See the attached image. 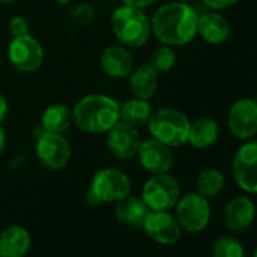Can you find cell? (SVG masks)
Listing matches in <instances>:
<instances>
[{
	"label": "cell",
	"instance_id": "6da1fadb",
	"mask_svg": "<svg viewBox=\"0 0 257 257\" xmlns=\"http://www.w3.org/2000/svg\"><path fill=\"white\" fill-rule=\"evenodd\" d=\"M152 34L165 46H186L197 37L198 14L183 2H171L159 7L153 14Z\"/></svg>",
	"mask_w": 257,
	"mask_h": 257
},
{
	"label": "cell",
	"instance_id": "7a4b0ae2",
	"mask_svg": "<svg viewBox=\"0 0 257 257\" xmlns=\"http://www.w3.org/2000/svg\"><path fill=\"white\" fill-rule=\"evenodd\" d=\"M119 106L106 94H88L71 109L73 124L86 134H106L119 121Z\"/></svg>",
	"mask_w": 257,
	"mask_h": 257
},
{
	"label": "cell",
	"instance_id": "3957f363",
	"mask_svg": "<svg viewBox=\"0 0 257 257\" xmlns=\"http://www.w3.org/2000/svg\"><path fill=\"white\" fill-rule=\"evenodd\" d=\"M112 31L119 44L127 49H138L149 41L152 25L144 10L124 5L112 14Z\"/></svg>",
	"mask_w": 257,
	"mask_h": 257
},
{
	"label": "cell",
	"instance_id": "277c9868",
	"mask_svg": "<svg viewBox=\"0 0 257 257\" xmlns=\"http://www.w3.org/2000/svg\"><path fill=\"white\" fill-rule=\"evenodd\" d=\"M149 131L153 138L167 144L168 147H180L188 143L189 118L173 107H161L153 110L149 121Z\"/></svg>",
	"mask_w": 257,
	"mask_h": 257
},
{
	"label": "cell",
	"instance_id": "5b68a950",
	"mask_svg": "<svg viewBox=\"0 0 257 257\" xmlns=\"http://www.w3.org/2000/svg\"><path fill=\"white\" fill-rule=\"evenodd\" d=\"M35 153L40 164L52 171L65 168L71 159V144L62 134L46 132L41 127L35 135Z\"/></svg>",
	"mask_w": 257,
	"mask_h": 257
},
{
	"label": "cell",
	"instance_id": "8992f818",
	"mask_svg": "<svg viewBox=\"0 0 257 257\" xmlns=\"http://www.w3.org/2000/svg\"><path fill=\"white\" fill-rule=\"evenodd\" d=\"M182 197L180 183L170 173L153 174L143 186L141 198L150 210H171Z\"/></svg>",
	"mask_w": 257,
	"mask_h": 257
},
{
	"label": "cell",
	"instance_id": "52a82bcc",
	"mask_svg": "<svg viewBox=\"0 0 257 257\" xmlns=\"http://www.w3.org/2000/svg\"><path fill=\"white\" fill-rule=\"evenodd\" d=\"M89 191L100 203H116L131 194L132 182L118 168H101L92 176Z\"/></svg>",
	"mask_w": 257,
	"mask_h": 257
},
{
	"label": "cell",
	"instance_id": "ba28073f",
	"mask_svg": "<svg viewBox=\"0 0 257 257\" xmlns=\"http://www.w3.org/2000/svg\"><path fill=\"white\" fill-rule=\"evenodd\" d=\"M174 209V215L182 230L188 233L203 231L210 221V204L207 198L198 192H191L180 197Z\"/></svg>",
	"mask_w": 257,
	"mask_h": 257
},
{
	"label": "cell",
	"instance_id": "9c48e42d",
	"mask_svg": "<svg viewBox=\"0 0 257 257\" xmlns=\"http://www.w3.org/2000/svg\"><path fill=\"white\" fill-rule=\"evenodd\" d=\"M8 59L16 70L23 73H34L43 65L44 49L41 43L31 34L13 38L8 46Z\"/></svg>",
	"mask_w": 257,
	"mask_h": 257
},
{
	"label": "cell",
	"instance_id": "30bf717a",
	"mask_svg": "<svg viewBox=\"0 0 257 257\" xmlns=\"http://www.w3.org/2000/svg\"><path fill=\"white\" fill-rule=\"evenodd\" d=\"M231 170L234 182L242 191L257 194V141L248 140L237 149Z\"/></svg>",
	"mask_w": 257,
	"mask_h": 257
},
{
	"label": "cell",
	"instance_id": "8fae6325",
	"mask_svg": "<svg viewBox=\"0 0 257 257\" xmlns=\"http://www.w3.org/2000/svg\"><path fill=\"white\" fill-rule=\"evenodd\" d=\"M227 127L230 134L242 141L257 135V104L251 98H239L227 113Z\"/></svg>",
	"mask_w": 257,
	"mask_h": 257
},
{
	"label": "cell",
	"instance_id": "7c38bea8",
	"mask_svg": "<svg viewBox=\"0 0 257 257\" xmlns=\"http://www.w3.org/2000/svg\"><path fill=\"white\" fill-rule=\"evenodd\" d=\"M141 135L137 127L128 125L122 121H118L110 131L106 132V146L110 155H113L118 159H132L137 156L140 144H141Z\"/></svg>",
	"mask_w": 257,
	"mask_h": 257
},
{
	"label": "cell",
	"instance_id": "4fadbf2b",
	"mask_svg": "<svg viewBox=\"0 0 257 257\" xmlns=\"http://www.w3.org/2000/svg\"><path fill=\"white\" fill-rule=\"evenodd\" d=\"M137 156L140 159L141 167L152 176L170 173L174 164L171 147L158 141L153 137L141 141Z\"/></svg>",
	"mask_w": 257,
	"mask_h": 257
},
{
	"label": "cell",
	"instance_id": "5bb4252c",
	"mask_svg": "<svg viewBox=\"0 0 257 257\" xmlns=\"http://www.w3.org/2000/svg\"><path fill=\"white\" fill-rule=\"evenodd\" d=\"M143 230L155 242L173 245L182 236V227L174 213L170 210H152L143 225Z\"/></svg>",
	"mask_w": 257,
	"mask_h": 257
},
{
	"label": "cell",
	"instance_id": "9a60e30c",
	"mask_svg": "<svg viewBox=\"0 0 257 257\" xmlns=\"http://www.w3.org/2000/svg\"><path fill=\"white\" fill-rule=\"evenodd\" d=\"M101 70L110 79H127L135 68L134 56L122 44L107 46L100 58Z\"/></svg>",
	"mask_w": 257,
	"mask_h": 257
},
{
	"label": "cell",
	"instance_id": "2e32d148",
	"mask_svg": "<svg viewBox=\"0 0 257 257\" xmlns=\"http://www.w3.org/2000/svg\"><path fill=\"white\" fill-rule=\"evenodd\" d=\"M255 218V206L249 197L240 195L231 198L222 212L224 224L231 231H243L246 230Z\"/></svg>",
	"mask_w": 257,
	"mask_h": 257
},
{
	"label": "cell",
	"instance_id": "e0dca14e",
	"mask_svg": "<svg viewBox=\"0 0 257 257\" xmlns=\"http://www.w3.org/2000/svg\"><path fill=\"white\" fill-rule=\"evenodd\" d=\"M197 35L209 44H222L230 37V25L219 13L209 11L198 16Z\"/></svg>",
	"mask_w": 257,
	"mask_h": 257
},
{
	"label": "cell",
	"instance_id": "ac0fdd59",
	"mask_svg": "<svg viewBox=\"0 0 257 257\" xmlns=\"http://www.w3.org/2000/svg\"><path fill=\"white\" fill-rule=\"evenodd\" d=\"M128 79V88L134 97L150 100L155 97L159 88V73L150 64H141L131 73Z\"/></svg>",
	"mask_w": 257,
	"mask_h": 257
},
{
	"label": "cell",
	"instance_id": "d6986e66",
	"mask_svg": "<svg viewBox=\"0 0 257 257\" xmlns=\"http://www.w3.org/2000/svg\"><path fill=\"white\" fill-rule=\"evenodd\" d=\"M31 245L29 231L20 225H10L0 231V257H25Z\"/></svg>",
	"mask_w": 257,
	"mask_h": 257
},
{
	"label": "cell",
	"instance_id": "ffe728a7",
	"mask_svg": "<svg viewBox=\"0 0 257 257\" xmlns=\"http://www.w3.org/2000/svg\"><path fill=\"white\" fill-rule=\"evenodd\" d=\"M115 204V215L118 221L135 228H143L149 213L152 212L141 197H134L131 194L116 201Z\"/></svg>",
	"mask_w": 257,
	"mask_h": 257
},
{
	"label": "cell",
	"instance_id": "44dd1931",
	"mask_svg": "<svg viewBox=\"0 0 257 257\" xmlns=\"http://www.w3.org/2000/svg\"><path fill=\"white\" fill-rule=\"evenodd\" d=\"M219 135V127L218 122L213 118L203 116L191 122L189 125V135L188 143L198 150H204L212 147Z\"/></svg>",
	"mask_w": 257,
	"mask_h": 257
},
{
	"label": "cell",
	"instance_id": "7402d4cb",
	"mask_svg": "<svg viewBox=\"0 0 257 257\" xmlns=\"http://www.w3.org/2000/svg\"><path fill=\"white\" fill-rule=\"evenodd\" d=\"M152 115L153 107L149 100L132 97L119 106V121L137 128L147 125Z\"/></svg>",
	"mask_w": 257,
	"mask_h": 257
},
{
	"label": "cell",
	"instance_id": "603a6c76",
	"mask_svg": "<svg viewBox=\"0 0 257 257\" xmlns=\"http://www.w3.org/2000/svg\"><path fill=\"white\" fill-rule=\"evenodd\" d=\"M73 124V110L62 103L50 104L41 116V127L46 132L64 134Z\"/></svg>",
	"mask_w": 257,
	"mask_h": 257
},
{
	"label": "cell",
	"instance_id": "cb8c5ba5",
	"mask_svg": "<svg viewBox=\"0 0 257 257\" xmlns=\"http://www.w3.org/2000/svg\"><path fill=\"white\" fill-rule=\"evenodd\" d=\"M197 192L206 198L216 197L225 186L224 174L216 168H207L201 171L197 177Z\"/></svg>",
	"mask_w": 257,
	"mask_h": 257
},
{
	"label": "cell",
	"instance_id": "d4e9b609",
	"mask_svg": "<svg viewBox=\"0 0 257 257\" xmlns=\"http://www.w3.org/2000/svg\"><path fill=\"white\" fill-rule=\"evenodd\" d=\"M212 257H245L243 245L231 236H222L212 246Z\"/></svg>",
	"mask_w": 257,
	"mask_h": 257
},
{
	"label": "cell",
	"instance_id": "484cf974",
	"mask_svg": "<svg viewBox=\"0 0 257 257\" xmlns=\"http://www.w3.org/2000/svg\"><path fill=\"white\" fill-rule=\"evenodd\" d=\"M176 52L171 46H161L158 47L150 58V65L156 70V73H168L176 65Z\"/></svg>",
	"mask_w": 257,
	"mask_h": 257
},
{
	"label": "cell",
	"instance_id": "4316f807",
	"mask_svg": "<svg viewBox=\"0 0 257 257\" xmlns=\"http://www.w3.org/2000/svg\"><path fill=\"white\" fill-rule=\"evenodd\" d=\"M94 16H95V13H94L92 5H89L86 2L77 4V5L71 7V10H70V19L79 28L89 26L94 22Z\"/></svg>",
	"mask_w": 257,
	"mask_h": 257
},
{
	"label": "cell",
	"instance_id": "83f0119b",
	"mask_svg": "<svg viewBox=\"0 0 257 257\" xmlns=\"http://www.w3.org/2000/svg\"><path fill=\"white\" fill-rule=\"evenodd\" d=\"M8 29H10V34L13 38H19V37H25V35H29L31 34V25H29V20L22 17V16H16L10 20V25H8Z\"/></svg>",
	"mask_w": 257,
	"mask_h": 257
},
{
	"label": "cell",
	"instance_id": "f1b7e54d",
	"mask_svg": "<svg viewBox=\"0 0 257 257\" xmlns=\"http://www.w3.org/2000/svg\"><path fill=\"white\" fill-rule=\"evenodd\" d=\"M203 2L212 11H221V10H227L230 7L236 5L239 0H203Z\"/></svg>",
	"mask_w": 257,
	"mask_h": 257
},
{
	"label": "cell",
	"instance_id": "f546056e",
	"mask_svg": "<svg viewBox=\"0 0 257 257\" xmlns=\"http://www.w3.org/2000/svg\"><path fill=\"white\" fill-rule=\"evenodd\" d=\"M124 5L134 7V8H140V10H146L152 5H155L158 0H122Z\"/></svg>",
	"mask_w": 257,
	"mask_h": 257
},
{
	"label": "cell",
	"instance_id": "4dcf8cb0",
	"mask_svg": "<svg viewBox=\"0 0 257 257\" xmlns=\"http://www.w3.org/2000/svg\"><path fill=\"white\" fill-rule=\"evenodd\" d=\"M8 109H10V104L7 101V98L2 94H0V122L5 119V116L8 113Z\"/></svg>",
	"mask_w": 257,
	"mask_h": 257
},
{
	"label": "cell",
	"instance_id": "1f68e13d",
	"mask_svg": "<svg viewBox=\"0 0 257 257\" xmlns=\"http://www.w3.org/2000/svg\"><path fill=\"white\" fill-rule=\"evenodd\" d=\"M85 200H86V203L89 204V206H98V204H101L98 200H97V197L91 192V191H88L86 192V195H85Z\"/></svg>",
	"mask_w": 257,
	"mask_h": 257
},
{
	"label": "cell",
	"instance_id": "d6a6232c",
	"mask_svg": "<svg viewBox=\"0 0 257 257\" xmlns=\"http://www.w3.org/2000/svg\"><path fill=\"white\" fill-rule=\"evenodd\" d=\"M5 146H7V135H5L4 127L0 125V155L4 153V150H5Z\"/></svg>",
	"mask_w": 257,
	"mask_h": 257
},
{
	"label": "cell",
	"instance_id": "836d02e7",
	"mask_svg": "<svg viewBox=\"0 0 257 257\" xmlns=\"http://www.w3.org/2000/svg\"><path fill=\"white\" fill-rule=\"evenodd\" d=\"M56 2H58L59 5H68L70 0H56Z\"/></svg>",
	"mask_w": 257,
	"mask_h": 257
},
{
	"label": "cell",
	"instance_id": "e575fe53",
	"mask_svg": "<svg viewBox=\"0 0 257 257\" xmlns=\"http://www.w3.org/2000/svg\"><path fill=\"white\" fill-rule=\"evenodd\" d=\"M14 0H0V4H11Z\"/></svg>",
	"mask_w": 257,
	"mask_h": 257
},
{
	"label": "cell",
	"instance_id": "d590c367",
	"mask_svg": "<svg viewBox=\"0 0 257 257\" xmlns=\"http://www.w3.org/2000/svg\"><path fill=\"white\" fill-rule=\"evenodd\" d=\"M252 100H254V103H255V104H257V94H255V97H254V98H252Z\"/></svg>",
	"mask_w": 257,
	"mask_h": 257
},
{
	"label": "cell",
	"instance_id": "8d00e7d4",
	"mask_svg": "<svg viewBox=\"0 0 257 257\" xmlns=\"http://www.w3.org/2000/svg\"><path fill=\"white\" fill-rule=\"evenodd\" d=\"M252 257H257V246H255V251H254V255Z\"/></svg>",
	"mask_w": 257,
	"mask_h": 257
}]
</instances>
